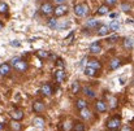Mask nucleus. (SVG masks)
<instances>
[{"label":"nucleus","instance_id":"nucleus-4","mask_svg":"<svg viewBox=\"0 0 134 131\" xmlns=\"http://www.w3.org/2000/svg\"><path fill=\"white\" fill-rule=\"evenodd\" d=\"M13 68H14V70H17V72H20V73H24V72H26V70H27L29 65H27V62H26L25 60L20 58L17 62H14V64H13Z\"/></svg>","mask_w":134,"mask_h":131},{"label":"nucleus","instance_id":"nucleus-34","mask_svg":"<svg viewBox=\"0 0 134 131\" xmlns=\"http://www.w3.org/2000/svg\"><path fill=\"white\" fill-rule=\"evenodd\" d=\"M105 5H108V7H111V5H115L116 3H117V0H105Z\"/></svg>","mask_w":134,"mask_h":131},{"label":"nucleus","instance_id":"nucleus-30","mask_svg":"<svg viewBox=\"0 0 134 131\" xmlns=\"http://www.w3.org/2000/svg\"><path fill=\"white\" fill-rule=\"evenodd\" d=\"M37 56H38L39 58H47V57L49 56V52H46V51H38V52H37Z\"/></svg>","mask_w":134,"mask_h":131},{"label":"nucleus","instance_id":"nucleus-18","mask_svg":"<svg viewBox=\"0 0 134 131\" xmlns=\"http://www.w3.org/2000/svg\"><path fill=\"white\" fill-rule=\"evenodd\" d=\"M33 123H34L37 127H43V126L46 125V121H44V118H43V117L38 116V117H35V118H34Z\"/></svg>","mask_w":134,"mask_h":131},{"label":"nucleus","instance_id":"nucleus-8","mask_svg":"<svg viewBox=\"0 0 134 131\" xmlns=\"http://www.w3.org/2000/svg\"><path fill=\"white\" fill-rule=\"evenodd\" d=\"M44 109H46V105L42 101H35L33 104V110L35 113H42V112H44Z\"/></svg>","mask_w":134,"mask_h":131},{"label":"nucleus","instance_id":"nucleus-23","mask_svg":"<svg viewBox=\"0 0 134 131\" xmlns=\"http://www.w3.org/2000/svg\"><path fill=\"white\" fill-rule=\"evenodd\" d=\"M86 25H87V27H90V29H94V27H98L99 26V21L95 20V18H90Z\"/></svg>","mask_w":134,"mask_h":131},{"label":"nucleus","instance_id":"nucleus-26","mask_svg":"<svg viewBox=\"0 0 134 131\" xmlns=\"http://www.w3.org/2000/svg\"><path fill=\"white\" fill-rule=\"evenodd\" d=\"M73 131H85V125L82 122H76L73 126Z\"/></svg>","mask_w":134,"mask_h":131},{"label":"nucleus","instance_id":"nucleus-9","mask_svg":"<svg viewBox=\"0 0 134 131\" xmlns=\"http://www.w3.org/2000/svg\"><path fill=\"white\" fill-rule=\"evenodd\" d=\"M10 116H12L13 121H21V120L24 118V112H22L21 109H14V110L10 113Z\"/></svg>","mask_w":134,"mask_h":131},{"label":"nucleus","instance_id":"nucleus-25","mask_svg":"<svg viewBox=\"0 0 134 131\" xmlns=\"http://www.w3.org/2000/svg\"><path fill=\"white\" fill-rule=\"evenodd\" d=\"M10 127H12V130H14V131H20L22 129V126H21V123L18 121H12L10 122Z\"/></svg>","mask_w":134,"mask_h":131},{"label":"nucleus","instance_id":"nucleus-38","mask_svg":"<svg viewBox=\"0 0 134 131\" xmlns=\"http://www.w3.org/2000/svg\"><path fill=\"white\" fill-rule=\"evenodd\" d=\"M55 1H56V3H59V4H64V1H65V0H55Z\"/></svg>","mask_w":134,"mask_h":131},{"label":"nucleus","instance_id":"nucleus-21","mask_svg":"<svg viewBox=\"0 0 134 131\" xmlns=\"http://www.w3.org/2000/svg\"><path fill=\"white\" fill-rule=\"evenodd\" d=\"M76 106H77V109H85V108H87V101L86 100H83V99H77V101H76Z\"/></svg>","mask_w":134,"mask_h":131},{"label":"nucleus","instance_id":"nucleus-36","mask_svg":"<svg viewBox=\"0 0 134 131\" xmlns=\"http://www.w3.org/2000/svg\"><path fill=\"white\" fill-rule=\"evenodd\" d=\"M121 131H132V129H130L129 126H124V127H122V130H121Z\"/></svg>","mask_w":134,"mask_h":131},{"label":"nucleus","instance_id":"nucleus-14","mask_svg":"<svg viewBox=\"0 0 134 131\" xmlns=\"http://www.w3.org/2000/svg\"><path fill=\"white\" fill-rule=\"evenodd\" d=\"M10 73V65L4 62L0 65V75H8Z\"/></svg>","mask_w":134,"mask_h":131},{"label":"nucleus","instance_id":"nucleus-40","mask_svg":"<svg viewBox=\"0 0 134 131\" xmlns=\"http://www.w3.org/2000/svg\"><path fill=\"white\" fill-rule=\"evenodd\" d=\"M126 23H133V20H132V18H130V20L128 18V20H126Z\"/></svg>","mask_w":134,"mask_h":131},{"label":"nucleus","instance_id":"nucleus-39","mask_svg":"<svg viewBox=\"0 0 134 131\" xmlns=\"http://www.w3.org/2000/svg\"><path fill=\"white\" fill-rule=\"evenodd\" d=\"M3 29H4V23H3V22H1V21H0V31H1V30H3Z\"/></svg>","mask_w":134,"mask_h":131},{"label":"nucleus","instance_id":"nucleus-7","mask_svg":"<svg viewBox=\"0 0 134 131\" xmlns=\"http://www.w3.org/2000/svg\"><path fill=\"white\" fill-rule=\"evenodd\" d=\"M90 52L92 53V55H98V53H100L102 52V45L99 42H94V43L90 44Z\"/></svg>","mask_w":134,"mask_h":131},{"label":"nucleus","instance_id":"nucleus-42","mask_svg":"<svg viewBox=\"0 0 134 131\" xmlns=\"http://www.w3.org/2000/svg\"><path fill=\"white\" fill-rule=\"evenodd\" d=\"M109 131H116V130H109Z\"/></svg>","mask_w":134,"mask_h":131},{"label":"nucleus","instance_id":"nucleus-24","mask_svg":"<svg viewBox=\"0 0 134 131\" xmlns=\"http://www.w3.org/2000/svg\"><path fill=\"white\" fill-rule=\"evenodd\" d=\"M8 10H9L8 4H7V3H4V1H0V13H1V14H7V13H8Z\"/></svg>","mask_w":134,"mask_h":131},{"label":"nucleus","instance_id":"nucleus-28","mask_svg":"<svg viewBox=\"0 0 134 131\" xmlns=\"http://www.w3.org/2000/svg\"><path fill=\"white\" fill-rule=\"evenodd\" d=\"M98 70H94V69H91V68H87L86 66V69H85V74L86 75H89V77H95L98 73H96Z\"/></svg>","mask_w":134,"mask_h":131},{"label":"nucleus","instance_id":"nucleus-37","mask_svg":"<svg viewBox=\"0 0 134 131\" xmlns=\"http://www.w3.org/2000/svg\"><path fill=\"white\" fill-rule=\"evenodd\" d=\"M69 26V22H66V23H63L61 26H60V29H65V27H68Z\"/></svg>","mask_w":134,"mask_h":131},{"label":"nucleus","instance_id":"nucleus-20","mask_svg":"<svg viewBox=\"0 0 134 131\" xmlns=\"http://www.w3.org/2000/svg\"><path fill=\"white\" fill-rule=\"evenodd\" d=\"M80 116H81L82 120H90V118H91V112H90L87 108L81 109V110H80Z\"/></svg>","mask_w":134,"mask_h":131},{"label":"nucleus","instance_id":"nucleus-32","mask_svg":"<svg viewBox=\"0 0 134 131\" xmlns=\"http://www.w3.org/2000/svg\"><path fill=\"white\" fill-rule=\"evenodd\" d=\"M56 65H57V68H59L60 70H63V69H64V61H63L61 58H57V62H56Z\"/></svg>","mask_w":134,"mask_h":131},{"label":"nucleus","instance_id":"nucleus-31","mask_svg":"<svg viewBox=\"0 0 134 131\" xmlns=\"http://www.w3.org/2000/svg\"><path fill=\"white\" fill-rule=\"evenodd\" d=\"M80 90H81V87H80V83H78V82H74V83L72 85V92H73V93H78Z\"/></svg>","mask_w":134,"mask_h":131},{"label":"nucleus","instance_id":"nucleus-22","mask_svg":"<svg viewBox=\"0 0 134 131\" xmlns=\"http://www.w3.org/2000/svg\"><path fill=\"white\" fill-rule=\"evenodd\" d=\"M47 25H48L49 29H56V27H59V25H57V20H56L55 17L49 18V20L47 21Z\"/></svg>","mask_w":134,"mask_h":131},{"label":"nucleus","instance_id":"nucleus-33","mask_svg":"<svg viewBox=\"0 0 134 131\" xmlns=\"http://www.w3.org/2000/svg\"><path fill=\"white\" fill-rule=\"evenodd\" d=\"M117 39H119V37H117V35H113V37H109V38H108V42H109V43H115Z\"/></svg>","mask_w":134,"mask_h":131},{"label":"nucleus","instance_id":"nucleus-27","mask_svg":"<svg viewBox=\"0 0 134 131\" xmlns=\"http://www.w3.org/2000/svg\"><path fill=\"white\" fill-rule=\"evenodd\" d=\"M82 91H83V93H85L86 96H89V97H95V91H92L90 87H85Z\"/></svg>","mask_w":134,"mask_h":131},{"label":"nucleus","instance_id":"nucleus-16","mask_svg":"<svg viewBox=\"0 0 134 131\" xmlns=\"http://www.w3.org/2000/svg\"><path fill=\"white\" fill-rule=\"evenodd\" d=\"M87 68H91V69H94V70H99V69L102 68V64H100V61H98V60H90L89 62H87Z\"/></svg>","mask_w":134,"mask_h":131},{"label":"nucleus","instance_id":"nucleus-11","mask_svg":"<svg viewBox=\"0 0 134 131\" xmlns=\"http://www.w3.org/2000/svg\"><path fill=\"white\" fill-rule=\"evenodd\" d=\"M55 79H56V82L57 83H63L64 82V79H65V73H64V70H56L55 72Z\"/></svg>","mask_w":134,"mask_h":131},{"label":"nucleus","instance_id":"nucleus-12","mask_svg":"<svg viewBox=\"0 0 134 131\" xmlns=\"http://www.w3.org/2000/svg\"><path fill=\"white\" fill-rule=\"evenodd\" d=\"M108 26L107 25H99L98 27H96V33H98V35H100V37H104V35H107L108 34Z\"/></svg>","mask_w":134,"mask_h":131},{"label":"nucleus","instance_id":"nucleus-10","mask_svg":"<svg viewBox=\"0 0 134 131\" xmlns=\"http://www.w3.org/2000/svg\"><path fill=\"white\" fill-rule=\"evenodd\" d=\"M41 92H42V95H44V96H51V95H52V87H51L48 83H43L42 87H41Z\"/></svg>","mask_w":134,"mask_h":131},{"label":"nucleus","instance_id":"nucleus-29","mask_svg":"<svg viewBox=\"0 0 134 131\" xmlns=\"http://www.w3.org/2000/svg\"><path fill=\"white\" fill-rule=\"evenodd\" d=\"M130 9H132V5H130L129 3H122V4H121V10H122V12L128 13V12H130Z\"/></svg>","mask_w":134,"mask_h":131},{"label":"nucleus","instance_id":"nucleus-3","mask_svg":"<svg viewBox=\"0 0 134 131\" xmlns=\"http://www.w3.org/2000/svg\"><path fill=\"white\" fill-rule=\"evenodd\" d=\"M68 5L66 4H60V5H57L56 8H53V14H55V18L56 17H63V16H65L66 13H68Z\"/></svg>","mask_w":134,"mask_h":131},{"label":"nucleus","instance_id":"nucleus-41","mask_svg":"<svg viewBox=\"0 0 134 131\" xmlns=\"http://www.w3.org/2000/svg\"><path fill=\"white\" fill-rule=\"evenodd\" d=\"M3 127H4V126H3V125H1V123H0V131L3 130Z\"/></svg>","mask_w":134,"mask_h":131},{"label":"nucleus","instance_id":"nucleus-19","mask_svg":"<svg viewBox=\"0 0 134 131\" xmlns=\"http://www.w3.org/2000/svg\"><path fill=\"white\" fill-rule=\"evenodd\" d=\"M120 22L117 21V20H113V21H111V23H109V26H108V29L109 30H112V31H119L120 30Z\"/></svg>","mask_w":134,"mask_h":131},{"label":"nucleus","instance_id":"nucleus-5","mask_svg":"<svg viewBox=\"0 0 134 131\" xmlns=\"http://www.w3.org/2000/svg\"><path fill=\"white\" fill-rule=\"evenodd\" d=\"M41 12L43 16H49L53 13V5L51 3H43L41 7Z\"/></svg>","mask_w":134,"mask_h":131},{"label":"nucleus","instance_id":"nucleus-1","mask_svg":"<svg viewBox=\"0 0 134 131\" xmlns=\"http://www.w3.org/2000/svg\"><path fill=\"white\" fill-rule=\"evenodd\" d=\"M74 13L77 17H85L89 13V5L87 4H77L74 5Z\"/></svg>","mask_w":134,"mask_h":131},{"label":"nucleus","instance_id":"nucleus-2","mask_svg":"<svg viewBox=\"0 0 134 131\" xmlns=\"http://www.w3.org/2000/svg\"><path fill=\"white\" fill-rule=\"evenodd\" d=\"M120 126H121V117L120 116H115L113 118H111V120L107 121V127L109 130H116Z\"/></svg>","mask_w":134,"mask_h":131},{"label":"nucleus","instance_id":"nucleus-13","mask_svg":"<svg viewBox=\"0 0 134 131\" xmlns=\"http://www.w3.org/2000/svg\"><path fill=\"white\" fill-rule=\"evenodd\" d=\"M121 66V60L120 58H112L111 60V62H109V69L111 70H116V69H119Z\"/></svg>","mask_w":134,"mask_h":131},{"label":"nucleus","instance_id":"nucleus-17","mask_svg":"<svg viewBox=\"0 0 134 131\" xmlns=\"http://www.w3.org/2000/svg\"><path fill=\"white\" fill-rule=\"evenodd\" d=\"M122 45H124V48L125 49H133V45H134V43H133V38L132 37H128V38H125L124 39V42H122Z\"/></svg>","mask_w":134,"mask_h":131},{"label":"nucleus","instance_id":"nucleus-15","mask_svg":"<svg viewBox=\"0 0 134 131\" xmlns=\"http://www.w3.org/2000/svg\"><path fill=\"white\" fill-rule=\"evenodd\" d=\"M109 13V7L108 5H100L99 8H98V10H96V14L98 16H105V14H108Z\"/></svg>","mask_w":134,"mask_h":131},{"label":"nucleus","instance_id":"nucleus-35","mask_svg":"<svg viewBox=\"0 0 134 131\" xmlns=\"http://www.w3.org/2000/svg\"><path fill=\"white\" fill-rule=\"evenodd\" d=\"M10 45H12V47H20L21 44L18 43L17 40H12V42H10Z\"/></svg>","mask_w":134,"mask_h":131},{"label":"nucleus","instance_id":"nucleus-6","mask_svg":"<svg viewBox=\"0 0 134 131\" xmlns=\"http://www.w3.org/2000/svg\"><path fill=\"white\" fill-rule=\"evenodd\" d=\"M95 109H96V112H99V113H104V112H107L108 105H107L105 101H103V100H98V103L95 104Z\"/></svg>","mask_w":134,"mask_h":131}]
</instances>
